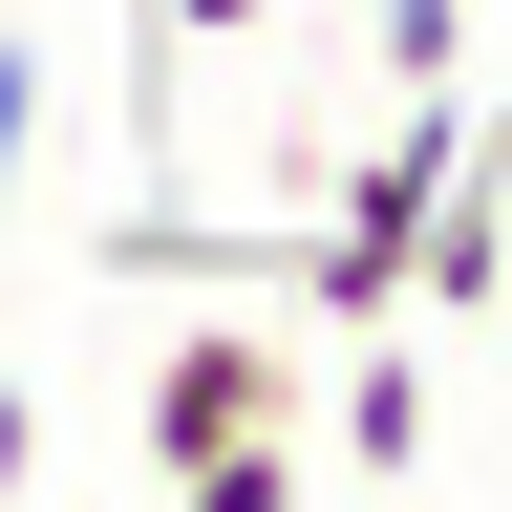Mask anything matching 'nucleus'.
Segmentation results:
<instances>
[{"label": "nucleus", "instance_id": "nucleus-1", "mask_svg": "<svg viewBox=\"0 0 512 512\" xmlns=\"http://www.w3.org/2000/svg\"><path fill=\"white\" fill-rule=\"evenodd\" d=\"M150 491H192V512H299L320 491V363L278 320L150 342Z\"/></svg>", "mask_w": 512, "mask_h": 512}, {"label": "nucleus", "instance_id": "nucleus-3", "mask_svg": "<svg viewBox=\"0 0 512 512\" xmlns=\"http://www.w3.org/2000/svg\"><path fill=\"white\" fill-rule=\"evenodd\" d=\"M384 86H470V0H384Z\"/></svg>", "mask_w": 512, "mask_h": 512}, {"label": "nucleus", "instance_id": "nucleus-4", "mask_svg": "<svg viewBox=\"0 0 512 512\" xmlns=\"http://www.w3.org/2000/svg\"><path fill=\"white\" fill-rule=\"evenodd\" d=\"M22 150H43V43H0V192H22Z\"/></svg>", "mask_w": 512, "mask_h": 512}, {"label": "nucleus", "instance_id": "nucleus-5", "mask_svg": "<svg viewBox=\"0 0 512 512\" xmlns=\"http://www.w3.org/2000/svg\"><path fill=\"white\" fill-rule=\"evenodd\" d=\"M278 0H150V43H256Z\"/></svg>", "mask_w": 512, "mask_h": 512}, {"label": "nucleus", "instance_id": "nucleus-6", "mask_svg": "<svg viewBox=\"0 0 512 512\" xmlns=\"http://www.w3.org/2000/svg\"><path fill=\"white\" fill-rule=\"evenodd\" d=\"M22 470H43V427H22V363H0V491H22Z\"/></svg>", "mask_w": 512, "mask_h": 512}, {"label": "nucleus", "instance_id": "nucleus-2", "mask_svg": "<svg viewBox=\"0 0 512 512\" xmlns=\"http://www.w3.org/2000/svg\"><path fill=\"white\" fill-rule=\"evenodd\" d=\"M342 470H363V491H406V470H427V363L384 342V320H363V363H342Z\"/></svg>", "mask_w": 512, "mask_h": 512}]
</instances>
